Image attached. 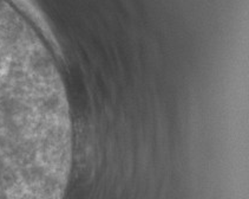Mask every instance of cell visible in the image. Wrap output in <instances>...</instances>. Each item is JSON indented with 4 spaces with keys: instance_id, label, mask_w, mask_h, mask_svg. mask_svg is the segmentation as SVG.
I'll return each instance as SVG.
<instances>
[{
    "instance_id": "6da1fadb",
    "label": "cell",
    "mask_w": 249,
    "mask_h": 199,
    "mask_svg": "<svg viewBox=\"0 0 249 199\" xmlns=\"http://www.w3.org/2000/svg\"><path fill=\"white\" fill-rule=\"evenodd\" d=\"M58 149L48 87L0 33V199H51Z\"/></svg>"
}]
</instances>
